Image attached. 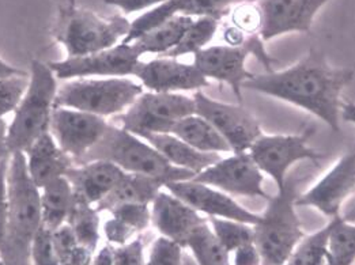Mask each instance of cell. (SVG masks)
Segmentation results:
<instances>
[{"label": "cell", "instance_id": "obj_1", "mask_svg": "<svg viewBox=\"0 0 355 265\" xmlns=\"http://www.w3.org/2000/svg\"><path fill=\"white\" fill-rule=\"evenodd\" d=\"M353 77L352 68L334 67L319 49H311L304 59L286 70L252 76L243 89L301 108L339 132L342 93Z\"/></svg>", "mask_w": 355, "mask_h": 265}, {"label": "cell", "instance_id": "obj_2", "mask_svg": "<svg viewBox=\"0 0 355 265\" xmlns=\"http://www.w3.org/2000/svg\"><path fill=\"white\" fill-rule=\"evenodd\" d=\"M8 230L0 259L6 265H32V246L42 228L40 188L26 167L24 152H14L8 159Z\"/></svg>", "mask_w": 355, "mask_h": 265}, {"label": "cell", "instance_id": "obj_3", "mask_svg": "<svg viewBox=\"0 0 355 265\" xmlns=\"http://www.w3.org/2000/svg\"><path fill=\"white\" fill-rule=\"evenodd\" d=\"M92 161H107L119 166L124 173L159 179L166 184L191 180L196 176L189 170L172 166L141 136L110 124L101 140L79 163Z\"/></svg>", "mask_w": 355, "mask_h": 265}, {"label": "cell", "instance_id": "obj_4", "mask_svg": "<svg viewBox=\"0 0 355 265\" xmlns=\"http://www.w3.org/2000/svg\"><path fill=\"white\" fill-rule=\"evenodd\" d=\"M58 90V77L51 67L33 60L29 86L8 125L7 146L10 154L26 152L38 138L51 132Z\"/></svg>", "mask_w": 355, "mask_h": 265}, {"label": "cell", "instance_id": "obj_5", "mask_svg": "<svg viewBox=\"0 0 355 265\" xmlns=\"http://www.w3.org/2000/svg\"><path fill=\"white\" fill-rule=\"evenodd\" d=\"M131 29V22L121 15L103 18L98 14L70 3L60 8L53 37L62 44L67 57H79L116 46Z\"/></svg>", "mask_w": 355, "mask_h": 265}, {"label": "cell", "instance_id": "obj_6", "mask_svg": "<svg viewBox=\"0 0 355 265\" xmlns=\"http://www.w3.org/2000/svg\"><path fill=\"white\" fill-rule=\"evenodd\" d=\"M295 190L286 184L271 196L257 225H254V245L259 249L261 265H284L288 262L298 242L305 237L297 214Z\"/></svg>", "mask_w": 355, "mask_h": 265}, {"label": "cell", "instance_id": "obj_7", "mask_svg": "<svg viewBox=\"0 0 355 265\" xmlns=\"http://www.w3.org/2000/svg\"><path fill=\"white\" fill-rule=\"evenodd\" d=\"M142 93V84L130 77H82L58 90L55 107L107 118L124 113Z\"/></svg>", "mask_w": 355, "mask_h": 265}, {"label": "cell", "instance_id": "obj_8", "mask_svg": "<svg viewBox=\"0 0 355 265\" xmlns=\"http://www.w3.org/2000/svg\"><path fill=\"white\" fill-rule=\"evenodd\" d=\"M195 113L193 97L181 93L147 91L119 116L121 128L138 136L171 134L180 120Z\"/></svg>", "mask_w": 355, "mask_h": 265}, {"label": "cell", "instance_id": "obj_9", "mask_svg": "<svg viewBox=\"0 0 355 265\" xmlns=\"http://www.w3.org/2000/svg\"><path fill=\"white\" fill-rule=\"evenodd\" d=\"M315 129H306L294 135H261L248 152L259 169L268 174L278 190L287 184L286 176L293 165L301 161H319L325 155L312 149L308 142Z\"/></svg>", "mask_w": 355, "mask_h": 265}, {"label": "cell", "instance_id": "obj_10", "mask_svg": "<svg viewBox=\"0 0 355 265\" xmlns=\"http://www.w3.org/2000/svg\"><path fill=\"white\" fill-rule=\"evenodd\" d=\"M195 113L202 116L223 136L232 152H245L263 135L259 118L243 105L213 100L195 91Z\"/></svg>", "mask_w": 355, "mask_h": 265}, {"label": "cell", "instance_id": "obj_11", "mask_svg": "<svg viewBox=\"0 0 355 265\" xmlns=\"http://www.w3.org/2000/svg\"><path fill=\"white\" fill-rule=\"evenodd\" d=\"M139 64V52L132 44L124 42L96 53L48 63L58 79L130 77L135 75Z\"/></svg>", "mask_w": 355, "mask_h": 265}, {"label": "cell", "instance_id": "obj_12", "mask_svg": "<svg viewBox=\"0 0 355 265\" xmlns=\"http://www.w3.org/2000/svg\"><path fill=\"white\" fill-rule=\"evenodd\" d=\"M192 180L222 190L230 196L263 197L271 196L264 190V173L259 169L248 152H232L213 166L196 174Z\"/></svg>", "mask_w": 355, "mask_h": 265}, {"label": "cell", "instance_id": "obj_13", "mask_svg": "<svg viewBox=\"0 0 355 265\" xmlns=\"http://www.w3.org/2000/svg\"><path fill=\"white\" fill-rule=\"evenodd\" d=\"M107 127L104 117L64 107H55L51 118L52 136L75 163L101 140Z\"/></svg>", "mask_w": 355, "mask_h": 265}, {"label": "cell", "instance_id": "obj_14", "mask_svg": "<svg viewBox=\"0 0 355 265\" xmlns=\"http://www.w3.org/2000/svg\"><path fill=\"white\" fill-rule=\"evenodd\" d=\"M355 193V149L343 154L339 161L301 196L297 207H312L328 218L340 217L345 201Z\"/></svg>", "mask_w": 355, "mask_h": 265}, {"label": "cell", "instance_id": "obj_15", "mask_svg": "<svg viewBox=\"0 0 355 265\" xmlns=\"http://www.w3.org/2000/svg\"><path fill=\"white\" fill-rule=\"evenodd\" d=\"M165 188L199 214L207 215L209 218L232 219L252 226L257 225L261 218L260 214L252 212L237 203L233 196L192 179L169 183Z\"/></svg>", "mask_w": 355, "mask_h": 265}, {"label": "cell", "instance_id": "obj_16", "mask_svg": "<svg viewBox=\"0 0 355 265\" xmlns=\"http://www.w3.org/2000/svg\"><path fill=\"white\" fill-rule=\"evenodd\" d=\"M329 0H257L261 11L260 38L271 41L287 33H309L320 10Z\"/></svg>", "mask_w": 355, "mask_h": 265}, {"label": "cell", "instance_id": "obj_17", "mask_svg": "<svg viewBox=\"0 0 355 265\" xmlns=\"http://www.w3.org/2000/svg\"><path fill=\"white\" fill-rule=\"evenodd\" d=\"M247 1L257 0H168L146 11L134 22H131L130 33L123 39V42H134L175 15H185L191 18L210 17L219 21L226 14H230L233 7Z\"/></svg>", "mask_w": 355, "mask_h": 265}, {"label": "cell", "instance_id": "obj_18", "mask_svg": "<svg viewBox=\"0 0 355 265\" xmlns=\"http://www.w3.org/2000/svg\"><path fill=\"white\" fill-rule=\"evenodd\" d=\"M249 56L250 53L245 46L214 45L193 55V66L206 79H214L230 86L234 95L241 101V89L253 76L247 68Z\"/></svg>", "mask_w": 355, "mask_h": 265}, {"label": "cell", "instance_id": "obj_19", "mask_svg": "<svg viewBox=\"0 0 355 265\" xmlns=\"http://www.w3.org/2000/svg\"><path fill=\"white\" fill-rule=\"evenodd\" d=\"M134 76L139 79L143 87L155 93L200 91L209 84V80L193 64H185L165 56L141 62Z\"/></svg>", "mask_w": 355, "mask_h": 265}, {"label": "cell", "instance_id": "obj_20", "mask_svg": "<svg viewBox=\"0 0 355 265\" xmlns=\"http://www.w3.org/2000/svg\"><path fill=\"white\" fill-rule=\"evenodd\" d=\"M151 210V225L162 235L180 244L184 249L192 232L207 222L202 214L189 207L187 203L180 200L169 190H161L153 203Z\"/></svg>", "mask_w": 355, "mask_h": 265}, {"label": "cell", "instance_id": "obj_21", "mask_svg": "<svg viewBox=\"0 0 355 265\" xmlns=\"http://www.w3.org/2000/svg\"><path fill=\"white\" fill-rule=\"evenodd\" d=\"M124 172L107 161L75 163L67 172L73 194L92 205L103 201L124 177Z\"/></svg>", "mask_w": 355, "mask_h": 265}, {"label": "cell", "instance_id": "obj_22", "mask_svg": "<svg viewBox=\"0 0 355 265\" xmlns=\"http://www.w3.org/2000/svg\"><path fill=\"white\" fill-rule=\"evenodd\" d=\"M24 154L29 176L40 190L58 179L66 177L75 165L73 159L60 149L51 132L38 138Z\"/></svg>", "mask_w": 355, "mask_h": 265}, {"label": "cell", "instance_id": "obj_23", "mask_svg": "<svg viewBox=\"0 0 355 265\" xmlns=\"http://www.w3.org/2000/svg\"><path fill=\"white\" fill-rule=\"evenodd\" d=\"M141 138L150 143L172 166L189 170L195 174H199L220 159L219 154L199 152L173 134H147Z\"/></svg>", "mask_w": 355, "mask_h": 265}, {"label": "cell", "instance_id": "obj_24", "mask_svg": "<svg viewBox=\"0 0 355 265\" xmlns=\"http://www.w3.org/2000/svg\"><path fill=\"white\" fill-rule=\"evenodd\" d=\"M165 185L166 183L159 179L125 173L119 184L96 205V208L98 212H109L112 208L121 204H151Z\"/></svg>", "mask_w": 355, "mask_h": 265}, {"label": "cell", "instance_id": "obj_25", "mask_svg": "<svg viewBox=\"0 0 355 265\" xmlns=\"http://www.w3.org/2000/svg\"><path fill=\"white\" fill-rule=\"evenodd\" d=\"M171 134L176 135L181 140L199 152L210 154L232 152L230 146L214 128L213 124L199 114H191L180 120Z\"/></svg>", "mask_w": 355, "mask_h": 265}, {"label": "cell", "instance_id": "obj_26", "mask_svg": "<svg viewBox=\"0 0 355 265\" xmlns=\"http://www.w3.org/2000/svg\"><path fill=\"white\" fill-rule=\"evenodd\" d=\"M42 228L55 231L67 222L75 194L66 177L58 179L40 190Z\"/></svg>", "mask_w": 355, "mask_h": 265}, {"label": "cell", "instance_id": "obj_27", "mask_svg": "<svg viewBox=\"0 0 355 265\" xmlns=\"http://www.w3.org/2000/svg\"><path fill=\"white\" fill-rule=\"evenodd\" d=\"M193 19L195 18L185 15H175L173 18L147 32L142 37L135 39L131 44L135 46L141 56L147 53L164 56L178 46Z\"/></svg>", "mask_w": 355, "mask_h": 265}, {"label": "cell", "instance_id": "obj_28", "mask_svg": "<svg viewBox=\"0 0 355 265\" xmlns=\"http://www.w3.org/2000/svg\"><path fill=\"white\" fill-rule=\"evenodd\" d=\"M66 223L85 248L97 253L100 242V215L96 205H92L75 196Z\"/></svg>", "mask_w": 355, "mask_h": 265}, {"label": "cell", "instance_id": "obj_29", "mask_svg": "<svg viewBox=\"0 0 355 265\" xmlns=\"http://www.w3.org/2000/svg\"><path fill=\"white\" fill-rule=\"evenodd\" d=\"M185 249L199 265H232L230 253L214 235L209 219L192 232Z\"/></svg>", "mask_w": 355, "mask_h": 265}, {"label": "cell", "instance_id": "obj_30", "mask_svg": "<svg viewBox=\"0 0 355 265\" xmlns=\"http://www.w3.org/2000/svg\"><path fill=\"white\" fill-rule=\"evenodd\" d=\"M355 264V223L342 217L334 218V226L328 238L327 265Z\"/></svg>", "mask_w": 355, "mask_h": 265}, {"label": "cell", "instance_id": "obj_31", "mask_svg": "<svg viewBox=\"0 0 355 265\" xmlns=\"http://www.w3.org/2000/svg\"><path fill=\"white\" fill-rule=\"evenodd\" d=\"M332 226L334 218L316 232L305 235L293 250L287 263L290 265H327L328 238Z\"/></svg>", "mask_w": 355, "mask_h": 265}, {"label": "cell", "instance_id": "obj_32", "mask_svg": "<svg viewBox=\"0 0 355 265\" xmlns=\"http://www.w3.org/2000/svg\"><path fill=\"white\" fill-rule=\"evenodd\" d=\"M218 19L210 17L195 18L178 46L165 53V57L178 59L185 55H195L206 48L218 30Z\"/></svg>", "mask_w": 355, "mask_h": 265}, {"label": "cell", "instance_id": "obj_33", "mask_svg": "<svg viewBox=\"0 0 355 265\" xmlns=\"http://www.w3.org/2000/svg\"><path fill=\"white\" fill-rule=\"evenodd\" d=\"M52 246L62 265H90L94 257V253L76 239L67 223L52 231Z\"/></svg>", "mask_w": 355, "mask_h": 265}, {"label": "cell", "instance_id": "obj_34", "mask_svg": "<svg viewBox=\"0 0 355 265\" xmlns=\"http://www.w3.org/2000/svg\"><path fill=\"white\" fill-rule=\"evenodd\" d=\"M207 219L214 235L229 253H233L236 249L254 242V228L252 225L223 218Z\"/></svg>", "mask_w": 355, "mask_h": 265}, {"label": "cell", "instance_id": "obj_35", "mask_svg": "<svg viewBox=\"0 0 355 265\" xmlns=\"http://www.w3.org/2000/svg\"><path fill=\"white\" fill-rule=\"evenodd\" d=\"M29 86L28 76L0 77V118L18 108L26 89Z\"/></svg>", "mask_w": 355, "mask_h": 265}, {"label": "cell", "instance_id": "obj_36", "mask_svg": "<svg viewBox=\"0 0 355 265\" xmlns=\"http://www.w3.org/2000/svg\"><path fill=\"white\" fill-rule=\"evenodd\" d=\"M232 24L247 36L259 35L261 29V11L257 1H247L232 8Z\"/></svg>", "mask_w": 355, "mask_h": 265}, {"label": "cell", "instance_id": "obj_37", "mask_svg": "<svg viewBox=\"0 0 355 265\" xmlns=\"http://www.w3.org/2000/svg\"><path fill=\"white\" fill-rule=\"evenodd\" d=\"M182 256L180 244L161 235L151 245L146 265H182Z\"/></svg>", "mask_w": 355, "mask_h": 265}, {"label": "cell", "instance_id": "obj_38", "mask_svg": "<svg viewBox=\"0 0 355 265\" xmlns=\"http://www.w3.org/2000/svg\"><path fill=\"white\" fill-rule=\"evenodd\" d=\"M109 212L113 218L127 223L137 232H141L151 225L150 204H121L112 208Z\"/></svg>", "mask_w": 355, "mask_h": 265}, {"label": "cell", "instance_id": "obj_39", "mask_svg": "<svg viewBox=\"0 0 355 265\" xmlns=\"http://www.w3.org/2000/svg\"><path fill=\"white\" fill-rule=\"evenodd\" d=\"M32 265H62L52 246V231L46 228H41L33 241Z\"/></svg>", "mask_w": 355, "mask_h": 265}, {"label": "cell", "instance_id": "obj_40", "mask_svg": "<svg viewBox=\"0 0 355 265\" xmlns=\"http://www.w3.org/2000/svg\"><path fill=\"white\" fill-rule=\"evenodd\" d=\"M8 159L0 161V252L4 248L6 239H7V230H8V212H10L8 188H7Z\"/></svg>", "mask_w": 355, "mask_h": 265}, {"label": "cell", "instance_id": "obj_41", "mask_svg": "<svg viewBox=\"0 0 355 265\" xmlns=\"http://www.w3.org/2000/svg\"><path fill=\"white\" fill-rule=\"evenodd\" d=\"M114 265H146L142 239L135 238L114 248Z\"/></svg>", "mask_w": 355, "mask_h": 265}, {"label": "cell", "instance_id": "obj_42", "mask_svg": "<svg viewBox=\"0 0 355 265\" xmlns=\"http://www.w3.org/2000/svg\"><path fill=\"white\" fill-rule=\"evenodd\" d=\"M137 231L132 228H130L127 223L116 219L112 217V219L107 221L104 225V234L107 237V242L110 245H125L131 241Z\"/></svg>", "mask_w": 355, "mask_h": 265}, {"label": "cell", "instance_id": "obj_43", "mask_svg": "<svg viewBox=\"0 0 355 265\" xmlns=\"http://www.w3.org/2000/svg\"><path fill=\"white\" fill-rule=\"evenodd\" d=\"M101 1L107 6H114L120 8L124 14H132L147 8H153L168 0H101Z\"/></svg>", "mask_w": 355, "mask_h": 265}, {"label": "cell", "instance_id": "obj_44", "mask_svg": "<svg viewBox=\"0 0 355 265\" xmlns=\"http://www.w3.org/2000/svg\"><path fill=\"white\" fill-rule=\"evenodd\" d=\"M232 265H261V257L254 242L236 249Z\"/></svg>", "mask_w": 355, "mask_h": 265}, {"label": "cell", "instance_id": "obj_45", "mask_svg": "<svg viewBox=\"0 0 355 265\" xmlns=\"http://www.w3.org/2000/svg\"><path fill=\"white\" fill-rule=\"evenodd\" d=\"M247 38H248V36L245 33H243L240 29L234 28L233 25L226 28L225 32H223L225 44L230 45V46H243Z\"/></svg>", "mask_w": 355, "mask_h": 265}, {"label": "cell", "instance_id": "obj_46", "mask_svg": "<svg viewBox=\"0 0 355 265\" xmlns=\"http://www.w3.org/2000/svg\"><path fill=\"white\" fill-rule=\"evenodd\" d=\"M90 265H114V248L112 245L103 246Z\"/></svg>", "mask_w": 355, "mask_h": 265}, {"label": "cell", "instance_id": "obj_47", "mask_svg": "<svg viewBox=\"0 0 355 265\" xmlns=\"http://www.w3.org/2000/svg\"><path fill=\"white\" fill-rule=\"evenodd\" d=\"M7 135H8V125L6 120L0 118V161L8 159L11 156L8 146H7Z\"/></svg>", "mask_w": 355, "mask_h": 265}, {"label": "cell", "instance_id": "obj_48", "mask_svg": "<svg viewBox=\"0 0 355 265\" xmlns=\"http://www.w3.org/2000/svg\"><path fill=\"white\" fill-rule=\"evenodd\" d=\"M11 76H28V73L8 64L0 57V77H11Z\"/></svg>", "mask_w": 355, "mask_h": 265}, {"label": "cell", "instance_id": "obj_49", "mask_svg": "<svg viewBox=\"0 0 355 265\" xmlns=\"http://www.w3.org/2000/svg\"><path fill=\"white\" fill-rule=\"evenodd\" d=\"M340 116H342V118H343L345 121H347V122H352V124H354L355 125L354 102H350V101H347V102H343V104H342V112H340Z\"/></svg>", "mask_w": 355, "mask_h": 265}, {"label": "cell", "instance_id": "obj_50", "mask_svg": "<svg viewBox=\"0 0 355 265\" xmlns=\"http://www.w3.org/2000/svg\"><path fill=\"white\" fill-rule=\"evenodd\" d=\"M182 265H199L196 263V260L193 259V256L191 255V252H185L184 250V256H182Z\"/></svg>", "mask_w": 355, "mask_h": 265}, {"label": "cell", "instance_id": "obj_51", "mask_svg": "<svg viewBox=\"0 0 355 265\" xmlns=\"http://www.w3.org/2000/svg\"><path fill=\"white\" fill-rule=\"evenodd\" d=\"M0 265H6L3 263V260H1V259H0Z\"/></svg>", "mask_w": 355, "mask_h": 265}, {"label": "cell", "instance_id": "obj_52", "mask_svg": "<svg viewBox=\"0 0 355 265\" xmlns=\"http://www.w3.org/2000/svg\"><path fill=\"white\" fill-rule=\"evenodd\" d=\"M284 265H290V264H288V263H286V264H284Z\"/></svg>", "mask_w": 355, "mask_h": 265}]
</instances>
